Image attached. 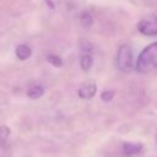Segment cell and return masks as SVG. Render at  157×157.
Listing matches in <instances>:
<instances>
[{
    "mask_svg": "<svg viewBox=\"0 0 157 157\" xmlns=\"http://www.w3.org/2000/svg\"><path fill=\"white\" fill-rule=\"evenodd\" d=\"M135 69L141 74H147L157 69V42H153L142 49L135 63Z\"/></svg>",
    "mask_w": 157,
    "mask_h": 157,
    "instance_id": "6da1fadb",
    "label": "cell"
},
{
    "mask_svg": "<svg viewBox=\"0 0 157 157\" xmlns=\"http://www.w3.org/2000/svg\"><path fill=\"white\" fill-rule=\"evenodd\" d=\"M115 66L123 72H129L134 67V56L132 50L129 45L123 44L119 47L115 56Z\"/></svg>",
    "mask_w": 157,
    "mask_h": 157,
    "instance_id": "7a4b0ae2",
    "label": "cell"
},
{
    "mask_svg": "<svg viewBox=\"0 0 157 157\" xmlns=\"http://www.w3.org/2000/svg\"><path fill=\"white\" fill-rule=\"evenodd\" d=\"M137 31L144 36H148V37L157 36V15L144 17L137 23Z\"/></svg>",
    "mask_w": 157,
    "mask_h": 157,
    "instance_id": "3957f363",
    "label": "cell"
},
{
    "mask_svg": "<svg viewBox=\"0 0 157 157\" xmlns=\"http://www.w3.org/2000/svg\"><path fill=\"white\" fill-rule=\"evenodd\" d=\"M96 92H97V86L94 83H92V82L82 85L78 88V91H77L78 97L82 98V99H91V98H93Z\"/></svg>",
    "mask_w": 157,
    "mask_h": 157,
    "instance_id": "277c9868",
    "label": "cell"
},
{
    "mask_svg": "<svg viewBox=\"0 0 157 157\" xmlns=\"http://www.w3.org/2000/svg\"><path fill=\"white\" fill-rule=\"evenodd\" d=\"M142 150V145L139 142H124L123 144V153L125 156H132L140 153Z\"/></svg>",
    "mask_w": 157,
    "mask_h": 157,
    "instance_id": "5b68a950",
    "label": "cell"
},
{
    "mask_svg": "<svg viewBox=\"0 0 157 157\" xmlns=\"http://www.w3.org/2000/svg\"><path fill=\"white\" fill-rule=\"evenodd\" d=\"M15 53H16V56H17L20 60H26V59H28V58L31 56L32 50H31V48H29L28 45H26V44H20V45L16 47Z\"/></svg>",
    "mask_w": 157,
    "mask_h": 157,
    "instance_id": "8992f818",
    "label": "cell"
},
{
    "mask_svg": "<svg viewBox=\"0 0 157 157\" xmlns=\"http://www.w3.org/2000/svg\"><path fill=\"white\" fill-rule=\"evenodd\" d=\"M43 94H44V87H43V86H39V85L33 86V87H31V88L27 91V96H28L29 98H32V99H38V98H40Z\"/></svg>",
    "mask_w": 157,
    "mask_h": 157,
    "instance_id": "52a82bcc",
    "label": "cell"
},
{
    "mask_svg": "<svg viewBox=\"0 0 157 157\" xmlns=\"http://www.w3.org/2000/svg\"><path fill=\"white\" fill-rule=\"evenodd\" d=\"M80 65H81L82 70H85V71L90 70V69L92 67V65H93V58H92V55L85 54V55L81 58V60H80Z\"/></svg>",
    "mask_w": 157,
    "mask_h": 157,
    "instance_id": "ba28073f",
    "label": "cell"
},
{
    "mask_svg": "<svg viewBox=\"0 0 157 157\" xmlns=\"http://www.w3.org/2000/svg\"><path fill=\"white\" fill-rule=\"evenodd\" d=\"M80 22L83 27H90L92 23H93V17L91 15V12L88 11H83L80 16Z\"/></svg>",
    "mask_w": 157,
    "mask_h": 157,
    "instance_id": "9c48e42d",
    "label": "cell"
},
{
    "mask_svg": "<svg viewBox=\"0 0 157 157\" xmlns=\"http://www.w3.org/2000/svg\"><path fill=\"white\" fill-rule=\"evenodd\" d=\"M47 60H48L53 66H55V67H60V66L63 65V60H61V58H60L59 55H55V54H50V55H48V56H47Z\"/></svg>",
    "mask_w": 157,
    "mask_h": 157,
    "instance_id": "30bf717a",
    "label": "cell"
},
{
    "mask_svg": "<svg viewBox=\"0 0 157 157\" xmlns=\"http://www.w3.org/2000/svg\"><path fill=\"white\" fill-rule=\"evenodd\" d=\"M113 97H114V92L110 91V90H105V91H103V92L101 93V98H102V101H104V102L112 101Z\"/></svg>",
    "mask_w": 157,
    "mask_h": 157,
    "instance_id": "8fae6325",
    "label": "cell"
},
{
    "mask_svg": "<svg viewBox=\"0 0 157 157\" xmlns=\"http://www.w3.org/2000/svg\"><path fill=\"white\" fill-rule=\"evenodd\" d=\"M9 136H10V129L6 125H2L1 126V142H2V145L6 144Z\"/></svg>",
    "mask_w": 157,
    "mask_h": 157,
    "instance_id": "7c38bea8",
    "label": "cell"
}]
</instances>
